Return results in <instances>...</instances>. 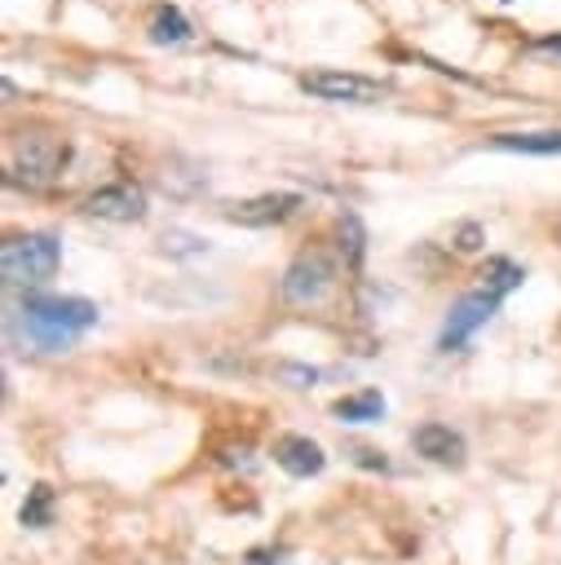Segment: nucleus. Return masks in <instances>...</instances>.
I'll return each mask as SVG.
<instances>
[{
  "label": "nucleus",
  "instance_id": "nucleus-1",
  "mask_svg": "<svg viewBox=\"0 0 561 565\" xmlns=\"http://www.w3.org/2000/svg\"><path fill=\"white\" fill-rule=\"evenodd\" d=\"M93 322H97V305L84 296H22V305L13 313L22 344L35 353L71 349Z\"/></svg>",
  "mask_w": 561,
  "mask_h": 565
},
{
  "label": "nucleus",
  "instance_id": "nucleus-2",
  "mask_svg": "<svg viewBox=\"0 0 561 565\" xmlns=\"http://www.w3.org/2000/svg\"><path fill=\"white\" fill-rule=\"evenodd\" d=\"M57 265H62V247H57L53 234H13L0 247L4 282L18 287V291H27V296H31V287L49 282L57 274Z\"/></svg>",
  "mask_w": 561,
  "mask_h": 565
},
{
  "label": "nucleus",
  "instance_id": "nucleus-3",
  "mask_svg": "<svg viewBox=\"0 0 561 565\" xmlns=\"http://www.w3.org/2000/svg\"><path fill=\"white\" fill-rule=\"evenodd\" d=\"M336 287V260L322 252V247H305L287 269H283V282H278V296L287 305H322Z\"/></svg>",
  "mask_w": 561,
  "mask_h": 565
},
{
  "label": "nucleus",
  "instance_id": "nucleus-4",
  "mask_svg": "<svg viewBox=\"0 0 561 565\" xmlns=\"http://www.w3.org/2000/svg\"><path fill=\"white\" fill-rule=\"evenodd\" d=\"M66 159V146L49 132H18L9 150V177L22 185H49Z\"/></svg>",
  "mask_w": 561,
  "mask_h": 565
},
{
  "label": "nucleus",
  "instance_id": "nucleus-5",
  "mask_svg": "<svg viewBox=\"0 0 561 565\" xmlns=\"http://www.w3.org/2000/svg\"><path fill=\"white\" fill-rule=\"evenodd\" d=\"M495 309H499V300L490 296V291H481V287H473L468 296H459L455 305H451V313H446V327H442V349H464L468 340H473V331L477 327H486L490 318H495Z\"/></svg>",
  "mask_w": 561,
  "mask_h": 565
},
{
  "label": "nucleus",
  "instance_id": "nucleus-6",
  "mask_svg": "<svg viewBox=\"0 0 561 565\" xmlns=\"http://www.w3.org/2000/svg\"><path fill=\"white\" fill-rule=\"evenodd\" d=\"M300 88L314 93V97H327V102H380V79H367V75H353V71H309L300 75Z\"/></svg>",
  "mask_w": 561,
  "mask_h": 565
},
{
  "label": "nucleus",
  "instance_id": "nucleus-7",
  "mask_svg": "<svg viewBox=\"0 0 561 565\" xmlns=\"http://www.w3.org/2000/svg\"><path fill=\"white\" fill-rule=\"evenodd\" d=\"M84 212H88V216H97V221L128 225V221H141V216H146V194H141L133 181L97 185V190L84 199Z\"/></svg>",
  "mask_w": 561,
  "mask_h": 565
},
{
  "label": "nucleus",
  "instance_id": "nucleus-8",
  "mask_svg": "<svg viewBox=\"0 0 561 565\" xmlns=\"http://www.w3.org/2000/svg\"><path fill=\"white\" fill-rule=\"evenodd\" d=\"M296 207H300V194H256V199L230 203V207H225V221L261 230V225H278V221H287Z\"/></svg>",
  "mask_w": 561,
  "mask_h": 565
},
{
  "label": "nucleus",
  "instance_id": "nucleus-9",
  "mask_svg": "<svg viewBox=\"0 0 561 565\" xmlns=\"http://www.w3.org/2000/svg\"><path fill=\"white\" fill-rule=\"evenodd\" d=\"M411 446H415L424 459H433V463H446V468H459V463H464V437H459L451 424H437V419L420 424V428L411 433Z\"/></svg>",
  "mask_w": 561,
  "mask_h": 565
},
{
  "label": "nucleus",
  "instance_id": "nucleus-10",
  "mask_svg": "<svg viewBox=\"0 0 561 565\" xmlns=\"http://www.w3.org/2000/svg\"><path fill=\"white\" fill-rule=\"evenodd\" d=\"M274 463H278L283 472H292V477H318L322 463H327V455H322V446H318L314 437L283 433V437L274 441Z\"/></svg>",
  "mask_w": 561,
  "mask_h": 565
},
{
  "label": "nucleus",
  "instance_id": "nucleus-11",
  "mask_svg": "<svg viewBox=\"0 0 561 565\" xmlns=\"http://www.w3.org/2000/svg\"><path fill=\"white\" fill-rule=\"evenodd\" d=\"M477 278H481V282H477L481 291H490L495 300H504L508 291H517V287H521L526 269H521L517 260H508V256H490V260L481 265V274H477Z\"/></svg>",
  "mask_w": 561,
  "mask_h": 565
},
{
  "label": "nucleus",
  "instance_id": "nucleus-12",
  "mask_svg": "<svg viewBox=\"0 0 561 565\" xmlns=\"http://www.w3.org/2000/svg\"><path fill=\"white\" fill-rule=\"evenodd\" d=\"M331 415L345 419V424H371L384 415V397L375 388H362V393H349V397H336L331 402Z\"/></svg>",
  "mask_w": 561,
  "mask_h": 565
},
{
  "label": "nucleus",
  "instance_id": "nucleus-13",
  "mask_svg": "<svg viewBox=\"0 0 561 565\" xmlns=\"http://www.w3.org/2000/svg\"><path fill=\"white\" fill-rule=\"evenodd\" d=\"M490 146L517 154H561V132H495Z\"/></svg>",
  "mask_w": 561,
  "mask_h": 565
},
{
  "label": "nucleus",
  "instance_id": "nucleus-14",
  "mask_svg": "<svg viewBox=\"0 0 561 565\" xmlns=\"http://www.w3.org/2000/svg\"><path fill=\"white\" fill-rule=\"evenodd\" d=\"M150 40L155 44H181V40H190V22L181 18V9L159 4L155 18H150Z\"/></svg>",
  "mask_w": 561,
  "mask_h": 565
},
{
  "label": "nucleus",
  "instance_id": "nucleus-15",
  "mask_svg": "<svg viewBox=\"0 0 561 565\" xmlns=\"http://www.w3.org/2000/svg\"><path fill=\"white\" fill-rule=\"evenodd\" d=\"M49 521H53V490L40 481V486H31V490H27V499H22V525L44 530Z\"/></svg>",
  "mask_w": 561,
  "mask_h": 565
},
{
  "label": "nucleus",
  "instance_id": "nucleus-16",
  "mask_svg": "<svg viewBox=\"0 0 561 565\" xmlns=\"http://www.w3.org/2000/svg\"><path fill=\"white\" fill-rule=\"evenodd\" d=\"M340 252H345L349 269H358V265H362V225H358V216H353V212H345V216H340Z\"/></svg>",
  "mask_w": 561,
  "mask_h": 565
},
{
  "label": "nucleus",
  "instance_id": "nucleus-17",
  "mask_svg": "<svg viewBox=\"0 0 561 565\" xmlns=\"http://www.w3.org/2000/svg\"><path fill=\"white\" fill-rule=\"evenodd\" d=\"M451 243H455V252H477V247L486 243V230H481L477 221H464V225H455Z\"/></svg>",
  "mask_w": 561,
  "mask_h": 565
},
{
  "label": "nucleus",
  "instance_id": "nucleus-18",
  "mask_svg": "<svg viewBox=\"0 0 561 565\" xmlns=\"http://www.w3.org/2000/svg\"><path fill=\"white\" fill-rule=\"evenodd\" d=\"M278 371H283L287 380H296V388H309V384L318 380V371H314V366H292V362H287V366H278Z\"/></svg>",
  "mask_w": 561,
  "mask_h": 565
},
{
  "label": "nucleus",
  "instance_id": "nucleus-19",
  "mask_svg": "<svg viewBox=\"0 0 561 565\" xmlns=\"http://www.w3.org/2000/svg\"><path fill=\"white\" fill-rule=\"evenodd\" d=\"M349 455H353V459H358V463H362V468H380V472H384V468H389V463H384V459H380V455H375V450H367V446H353V450H349Z\"/></svg>",
  "mask_w": 561,
  "mask_h": 565
},
{
  "label": "nucleus",
  "instance_id": "nucleus-20",
  "mask_svg": "<svg viewBox=\"0 0 561 565\" xmlns=\"http://www.w3.org/2000/svg\"><path fill=\"white\" fill-rule=\"evenodd\" d=\"M243 565H278V552H269V547H252V552L243 556Z\"/></svg>",
  "mask_w": 561,
  "mask_h": 565
},
{
  "label": "nucleus",
  "instance_id": "nucleus-21",
  "mask_svg": "<svg viewBox=\"0 0 561 565\" xmlns=\"http://www.w3.org/2000/svg\"><path fill=\"white\" fill-rule=\"evenodd\" d=\"M539 49H561V35H548V40H539Z\"/></svg>",
  "mask_w": 561,
  "mask_h": 565
},
{
  "label": "nucleus",
  "instance_id": "nucleus-22",
  "mask_svg": "<svg viewBox=\"0 0 561 565\" xmlns=\"http://www.w3.org/2000/svg\"><path fill=\"white\" fill-rule=\"evenodd\" d=\"M557 234H561V225H557Z\"/></svg>",
  "mask_w": 561,
  "mask_h": 565
}]
</instances>
